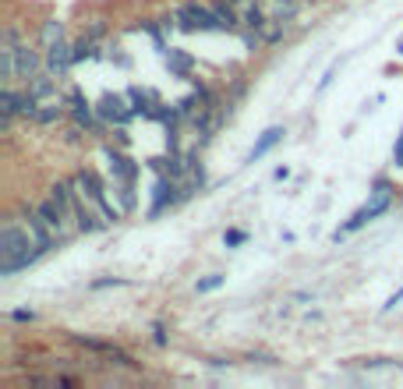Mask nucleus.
<instances>
[{
  "instance_id": "obj_1",
  "label": "nucleus",
  "mask_w": 403,
  "mask_h": 389,
  "mask_svg": "<svg viewBox=\"0 0 403 389\" xmlns=\"http://www.w3.org/2000/svg\"><path fill=\"white\" fill-rule=\"evenodd\" d=\"M32 230H21L18 223H8L0 230V273L4 276H15L21 269H28L43 252L36 245V237H28Z\"/></svg>"
},
{
  "instance_id": "obj_2",
  "label": "nucleus",
  "mask_w": 403,
  "mask_h": 389,
  "mask_svg": "<svg viewBox=\"0 0 403 389\" xmlns=\"http://www.w3.org/2000/svg\"><path fill=\"white\" fill-rule=\"evenodd\" d=\"M75 188H82L78 195H88V202H96L100 213H103L106 220H113V223L120 220L124 209H113V202H106V188H103V181H100L96 170H82V173L75 177Z\"/></svg>"
},
{
  "instance_id": "obj_3",
  "label": "nucleus",
  "mask_w": 403,
  "mask_h": 389,
  "mask_svg": "<svg viewBox=\"0 0 403 389\" xmlns=\"http://www.w3.org/2000/svg\"><path fill=\"white\" fill-rule=\"evenodd\" d=\"M174 21H177V28H184V32H220L212 8H202V4H180L174 11Z\"/></svg>"
},
{
  "instance_id": "obj_4",
  "label": "nucleus",
  "mask_w": 403,
  "mask_h": 389,
  "mask_svg": "<svg viewBox=\"0 0 403 389\" xmlns=\"http://www.w3.org/2000/svg\"><path fill=\"white\" fill-rule=\"evenodd\" d=\"M177 198H184V191L177 188V177L160 173V181L152 184V205H149V216H160L167 205H174Z\"/></svg>"
},
{
  "instance_id": "obj_5",
  "label": "nucleus",
  "mask_w": 403,
  "mask_h": 389,
  "mask_svg": "<svg viewBox=\"0 0 403 389\" xmlns=\"http://www.w3.org/2000/svg\"><path fill=\"white\" fill-rule=\"evenodd\" d=\"M96 113L103 117L106 124H117V128H124L135 117V110L131 106H124V96H117V93H106L103 99H100V106H96Z\"/></svg>"
},
{
  "instance_id": "obj_6",
  "label": "nucleus",
  "mask_w": 403,
  "mask_h": 389,
  "mask_svg": "<svg viewBox=\"0 0 403 389\" xmlns=\"http://www.w3.org/2000/svg\"><path fill=\"white\" fill-rule=\"evenodd\" d=\"M389 205H393V184L386 181V177H379V181L371 184V198H368V205H361V209H364V216H368V220H375V216L389 213Z\"/></svg>"
},
{
  "instance_id": "obj_7",
  "label": "nucleus",
  "mask_w": 403,
  "mask_h": 389,
  "mask_svg": "<svg viewBox=\"0 0 403 389\" xmlns=\"http://www.w3.org/2000/svg\"><path fill=\"white\" fill-rule=\"evenodd\" d=\"M75 68V46L68 43H50L46 46V71L57 78V75H68Z\"/></svg>"
},
{
  "instance_id": "obj_8",
  "label": "nucleus",
  "mask_w": 403,
  "mask_h": 389,
  "mask_svg": "<svg viewBox=\"0 0 403 389\" xmlns=\"http://www.w3.org/2000/svg\"><path fill=\"white\" fill-rule=\"evenodd\" d=\"M71 340H75V343H82L85 350H96V354L110 357L113 365H128V368H135V365H138L131 354H124V350H120V347H113V343H103V340H88V336H78V333H71Z\"/></svg>"
},
{
  "instance_id": "obj_9",
  "label": "nucleus",
  "mask_w": 403,
  "mask_h": 389,
  "mask_svg": "<svg viewBox=\"0 0 403 389\" xmlns=\"http://www.w3.org/2000/svg\"><path fill=\"white\" fill-rule=\"evenodd\" d=\"M28 230H32V237H36V245H39V252H50L57 241H60V234L39 216V209H32L28 213Z\"/></svg>"
},
{
  "instance_id": "obj_10",
  "label": "nucleus",
  "mask_w": 403,
  "mask_h": 389,
  "mask_svg": "<svg viewBox=\"0 0 403 389\" xmlns=\"http://www.w3.org/2000/svg\"><path fill=\"white\" fill-rule=\"evenodd\" d=\"M106 167L113 173V181H135L138 177V163L128 160L124 153H117V149H106Z\"/></svg>"
},
{
  "instance_id": "obj_11",
  "label": "nucleus",
  "mask_w": 403,
  "mask_h": 389,
  "mask_svg": "<svg viewBox=\"0 0 403 389\" xmlns=\"http://www.w3.org/2000/svg\"><path fill=\"white\" fill-rule=\"evenodd\" d=\"M283 128H265L262 135H259V142L252 145V153H247V163H255V160H262L265 153H269V149H276V145H280L283 142Z\"/></svg>"
},
{
  "instance_id": "obj_12",
  "label": "nucleus",
  "mask_w": 403,
  "mask_h": 389,
  "mask_svg": "<svg viewBox=\"0 0 403 389\" xmlns=\"http://www.w3.org/2000/svg\"><path fill=\"white\" fill-rule=\"evenodd\" d=\"M36 209H39V216H43V220H46V223H50V227H53L57 234H60V241H64V237H68V230H64V223H68V213H64V209H60V205H57L53 198L39 202Z\"/></svg>"
},
{
  "instance_id": "obj_13",
  "label": "nucleus",
  "mask_w": 403,
  "mask_h": 389,
  "mask_svg": "<svg viewBox=\"0 0 403 389\" xmlns=\"http://www.w3.org/2000/svg\"><path fill=\"white\" fill-rule=\"evenodd\" d=\"M15 61H18V78H32V75H39V53L36 50H28V46H15Z\"/></svg>"
},
{
  "instance_id": "obj_14",
  "label": "nucleus",
  "mask_w": 403,
  "mask_h": 389,
  "mask_svg": "<svg viewBox=\"0 0 403 389\" xmlns=\"http://www.w3.org/2000/svg\"><path fill=\"white\" fill-rule=\"evenodd\" d=\"M68 106H71V117H75L78 128H88L92 124V106L82 96V88H71V93H68Z\"/></svg>"
},
{
  "instance_id": "obj_15",
  "label": "nucleus",
  "mask_w": 403,
  "mask_h": 389,
  "mask_svg": "<svg viewBox=\"0 0 403 389\" xmlns=\"http://www.w3.org/2000/svg\"><path fill=\"white\" fill-rule=\"evenodd\" d=\"M167 68L174 78H191V68H195V57L184 53V50H167Z\"/></svg>"
},
{
  "instance_id": "obj_16",
  "label": "nucleus",
  "mask_w": 403,
  "mask_h": 389,
  "mask_svg": "<svg viewBox=\"0 0 403 389\" xmlns=\"http://www.w3.org/2000/svg\"><path fill=\"white\" fill-rule=\"evenodd\" d=\"M50 198H53L60 209H64L68 216H75V202H78V195L71 191V184H68V181H57V184L50 188Z\"/></svg>"
},
{
  "instance_id": "obj_17",
  "label": "nucleus",
  "mask_w": 403,
  "mask_h": 389,
  "mask_svg": "<svg viewBox=\"0 0 403 389\" xmlns=\"http://www.w3.org/2000/svg\"><path fill=\"white\" fill-rule=\"evenodd\" d=\"M75 227H78L82 234H96V230L103 227V220L92 213V209H85L82 198H78V202H75Z\"/></svg>"
},
{
  "instance_id": "obj_18",
  "label": "nucleus",
  "mask_w": 403,
  "mask_h": 389,
  "mask_svg": "<svg viewBox=\"0 0 403 389\" xmlns=\"http://www.w3.org/2000/svg\"><path fill=\"white\" fill-rule=\"evenodd\" d=\"M212 15H216V25H220V32H234L237 28V15L230 8V0H220V4H212Z\"/></svg>"
},
{
  "instance_id": "obj_19",
  "label": "nucleus",
  "mask_w": 403,
  "mask_h": 389,
  "mask_svg": "<svg viewBox=\"0 0 403 389\" xmlns=\"http://www.w3.org/2000/svg\"><path fill=\"white\" fill-rule=\"evenodd\" d=\"M60 117H64V106H60L57 99H46V103L36 106V117H32V121H36V124H57Z\"/></svg>"
},
{
  "instance_id": "obj_20",
  "label": "nucleus",
  "mask_w": 403,
  "mask_h": 389,
  "mask_svg": "<svg viewBox=\"0 0 403 389\" xmlns=\"http://www.w3.org/2000/svg\"><path fill=\"white\" fill-rule=\"evenodd\" d=\"M28 93H32L36 99H50L53 96V75L46 71V75H32L28 78Z\"/></svg>"
},
{
  "instance_id": "obj_21",
  "label": "nucleus",
  "mask_w": 403,
  "mask_h": 389,
  "mask_svg": "<svg viewBox=\"0 0 403 389\" xmlns=\"http://www.w3.org/2000/svg\"><path fill=\"white\" fill-rule=\"evenodd\" d=\"M259 36H262V43H280L283 39V18H265Z\"/></svg>"
},
{
  "instance_id": "obj_22",
  "label": "nucleus",
  "mask_w": 403,
  "mask_h": 389,
  "mask_svg": "<svg viewBox=\"0 0 403 389\" xmlns=\"http://www.w3.org/2000/svg\"><path fill=\"white\" fill-rule=\"evenodd\" d=\"M117 198H120V209H124V213H131V209H135V181H120V188H117Z\"/></svg>"
},
{
  "instance_id": "obj_23",
  "label": "nucleus",
  "mask_w": 403,
  "mask_h": 389,
  "mask_svg": "<svg viewBox=\"0 0 403 389\" xmlns=\"http://www.w3.org/2000/svg\"><path fill=\"white\" fill-rule=\"evenodd\" d=\"M262 21H265V11H262L259 4H247V11H244V25L252 28V32H259Z\"/></svg>"
},
{
  "instance_id": "obj_24",
  "label": "nucleus",
  "mask_w": 403,
  "mask_h": 389,
  "mask_svg": "<svg viewBox=\"0 0 403 389\" xmlns=\"http://www.w3.org/2000/svg\"><path fill=\"white\" fill-rule=\"evenodd\" d=\"M223 283H227V276H220V273H212V276H205V280H198V283H195V290H198V294H212V290H220Z\"/></svg>"
},
{
  "instance_id": "obj_25",
  "label": "nucleus",
  "mask_w": 403,
  "mask_h": 389,
  "mask_svg": "<svg viewBox=\"0 0 403 389\" xmlns=\"http://www.w3.org/2000/svg\"><path fill=\"white\" fill-rule=\"evenodd\" d=\"M60 36H64V25L60 21H46L43 25V43L50 46V43H60Z\"/></svg>"
},
{
  "instance_id": "obj_26",
  "label": "nucleus",
  "mask_w": 403,
  "mask_h": 389,
  "mask_svg": "<svg viewBox=\"0 0 403 389\" xmlns=\"http://www.w3.org/2000/svg\"><path fill=\"white\" fill-rule=\"evenodd\" d=\"M88 57H96V53H92V36H88V39H78V43H75V64L88 61Z\"/></svg>"
},
{
  "instance_id": "obj_27",
  "label": "nucleus",
  "mask_w": 403,
  "mask_h": 389,
  "mask_svg": "<svg viewBox=\"0 0 403 389\" xmlns=\"http://www.w3.org/2000/svg\"><path fill=\"white\" fill-rule=\"evenodd\" d=\"M223 241H227V248H241V245L247 241V234H244V230H227Z\"/></svg>"
},
{
  "instance_id": "obj_28",
  "label": "nucleus",
  "mask_w": 403,
  "mask_h": 389,
  "mask_svg": "<svg viewBox=\"0 0 403 389\" xmlns=\"http://www.w3.org/2000/svg\"><path fill=\"white\" fill-rule=\"evenodd\" d=\"M103 287H128V280H117V276H106V280H96L92 290H103Z\"/></svg>"
},
{
  "instance_id": "obj_29",
  "label": "nucleus",
  "mask_w": 403,
  "mask_h": 389,
  "mask_svg": "<svg viewBox=\"0 0 403 389\" xmlns=\"http://www.w3.org/2000/svg\"><path fill=\"white\" fill-rule=\"evenodd\" d=\"M152 340H156V347H167V329L156 322V325H152Z\"/></svg>"
},
{
  "instance_id": "obj_30",
  "label": "nucleus",
  "mask_w": 403,
  "mask_h": 389,
  "mask_svg": "<svg viewBox=\"0 0 403 389\" xmlns=\"http://www.w3.org/2000/svg\"><path fill=\"white\" fill-rule=\"evenodd\" d=\"M393 160H396V167H403V131H400V138L393 145Z\"/></svg>"
},
{
  "instance_id": "obj_31",
  "label": "nucleus",
  "mask_w": 403,
  "mask_h": 389,
  "mask_svg": "<svg viewBox=\"0 0 403 389\" xmlns=\"http://www.w3.org/2000/svg\"><path fill=\"white\" fill-rule=\"evenodd\" d=\"M400 301H403V287H400V290H396V294H393V297H389V301H386V305H382V308H386V312H393V308H396V305H400Z\"/></svg>"
},
{
  "instance_id": "obj_32",
  "label": "nucleus",
  "mask_w": 403,
  "mask_h": 389,
  "mask_svg": "<svg viewBox=\"0 0 403 389\" xmlns=\"http://www.w3.org/2000/svg\"><path fill=\"white\" fill-rule=\"evenodd\" d=\"M11 319H15V322H32L36 315H32V312H25V308H18V312H11Z\"/></svg>"
},
{
  "instance_id": "obj_33",
  "label": "nucleus",
  "mask_w": 403,
  "mask_h": 389,
  "mask_svg": "<svg viewBox=\"0 0 403 389\" xmlns=\"http://www.w3.org/2000/svg\"><path fill=\"white\" fill-rule=\"evenodd\" d=\"M103 32H106V25H103V21H92V28H88V36H92V39H100Z\"/></svg>"
},
{
  "instance_id": "obj_34",
  "label": "nucleus",
  "mask_w": 403,
  "mask_h": 389,
  "mask_svg": "<svg viewBox=\"0 0 403 389\" xmlns=\"http://www.w3.org/2000/svg\"><path fill=\"white\" fill-rule=\"evenodd\" d=\"M272 177H276V181H287L290 170H287V167H276V170H272Z\"/></svg>"
},
{
  "instance_id": "obj_35",
  "label": "nucleus",
  "mask_w": 403,
  "mask_h": 389,
  "mask_svg": "<svg viewBox=\"0 0 403 389\" xmlns=\"http://www.w3.org/2000/svg\"><path fill=\"white\" fill-rule=\"evenodd\" d=\"M396 53H403V36H400V43H396Z\"/></svg>"
}]
</instances>
